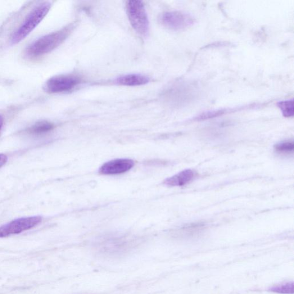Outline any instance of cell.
<instances>
[{
	"instance_id": "6da1fadb",
	"label": "cell",
	"mask_w": 294,
	"mask_h": 294,
	"mask_svg": "<svg viewBox=\"0 0 294 294\" xmlns=\"http://www.w3.org/2000/svg\"><path fill=\"white\" fill-rule=\"evenodd\" d=\"M75 23H72L54 33L35 40L26 48L25 55L30 58H38L51 52L60 46L74 30Z\"/></svg>"
},
{
	"instance_id": "7a4b0ae2",
	"label": "cell",
	"mask_w": 294,
	"mask_h": 294,
	"mask_svg": "<svg viewBox=\"0 0 294 294\" xmlns=\"http://www.w3.org/2000/svg\"><path fill=\"white\" fill-rule=\"evenodd\" d=\"M51 8V3L46 2L34 8L11 36V44L15 45L24 40L44 19Z\"/></svg>"
},
{
	"instance_id": "3957f363",
	"label": "cell",
	"mask_w": 294,
	"mask_h": 294,
	"mask_svg": "<svg viewBox=\"0 0 294 294\" xmlns=\"http://www.w3.org/2000/svg\"><path fill=\"white\" fill-rule=\"evenodd\" d=\"M126 11L131 25L136 33L142 37L146 36L149 30V21L146 8L141 1L126 2Z\"/></svg>"
},
{
	"instance_id": "277c9868",
	"label": "cell",
	"mask_w": 294,
	"mask_h": 294,
	"mask_svg": "<svg viewBox=\"0 0 294 294\" xmlns=\"http://www.w3.org/2000/svg\"><path fill=\"white\" fill-rule=\"evenodd\" d=\"M160 21L166 28L178 31L190 28L195 23L196 19L189 12L174 11L163 13Z\"/></svg>"
},
{
	"instance_id": "5b68a950",
	"label": "cell",
	"mask_w": 294,
	"mask_h": 294,
	"mask_svg": "<svg viewBox=\"0 0 294 294\" xmlns=\"http://www.w3.org/2000/svg\"><path fill=\"white\" fill-rule=\"evenodd\" d=\"M42 220L40 216L23 217L17 219L0 227V238L21 233L38 225Z\"/></svg>"
},
{
	"instance_id": "8992f818",
	"label": "cell",
	"mask_w": 294,
	"mask_h": 294,
	"mask_svg": "<svg viewBox=\"0 0 294 294\" xmlns=\"http://www.w3.org/2000/svg\"><path fill=\"white\" fill-rule=\"evenodd\" d=\"M81 82L80 78L74 75H60L53 76L45 84V91L49 93L69 92Z\"/></svg>"
},
{
	"instance_id": "52a82bcc",
	"label": "cell",
	"mask_w": 294,
	"mask_h": 294,
	"mask_svg": "<svg viewBox=\"0 0 294 294\" xmlns=\"http://www.w3.org/2000/svg\"><path fill=\"white\" fill-rule=\"evenodd\" d=\"M135 165L133 161L128 159H118L111 161L103 164L99 173L103 175H116L128 172Z\"/></svg>"
},
{
	"instance_id": "ba28073f",
	"label": "cell",
	"mask_w": 294,
	"mask_h": 294,
	"mask_svg": "<svg viewBox=\"0 0 294 294\" xmlns=\"http://www.w3.org/2000/svg\"><path fill=\"white\" fill-rule=\"evenodd\" d=\"M186 88L183 85H174L166 90L163 97L171 105H179L180 102L186 101V93L191 92L189 90L186 91Z\"/></svg>"
},
{
	"instance_id": "9c48e42d",
	"label": "cell",
	"mask_w": 294,
	"mask_h": 294,
	"mask_svg": "<svg viewBox=\"0 0 294 294\" xmlns=\"http://www.w3.org/2000/svg\"><path fill=\"white\" fill-rule=\"evenodd\" d=\"M196 173L191 169L180 172L171 177L166 179L164 184L170 187L183 186L192 182L196 178Z\"/></svg>"
},
{
	"instance_id": "30bf717a",
	"label": "cell",
	"mask_w": 294,
	"mask_h": 294,
	"mask_svg": "<svg viewBox=\"0 0 294 294\" xmlns=\"http://www.w3.org/2000/svg\"><path fill=\"white\" fill-rule=\"evenodd\" d=\"M150 79L146 75L139 74H130L122 75L116 79V84L126 87H138L150 82Z\"/></svg>"
},
{
	"instance_id": "8fae6325",
	"label": "cell",
	"mask_w": 294,
	"mask_h": 294,
	"mask_svg": "<svg viewBox=\"0 0 294 294\" xmlns=\"http://www.w3.org/2000/svg\"><path fill=\"white\" fill-rule=\"evenodd\" d=\"M54 128V125L48 121H43L36 123L27 130L31 135L40 136L50 132Z\"/></svg>"
},
{
	"instance_id": "7c38bea8",
	"label": "cell",
	"mask_w": 294,
	"mask_h": 294,
	"mask_svg": "<svg viewBox=\"0 0 294 294\" xmlns=\"http://www.w3.org/2000/svg\"><path fill=\"white\" fill-rule=\"evenodd\" d=\"M277 106L281 111L282 115L285 117H291L293 116V99L279 101Z\"/></svg>"
},
{
	"instance_id": "4fadbf2b",
	"label": "cell",
	"mask_w": 294,
	"mask_h": 294,
	"mask_svg": "<svg viewBox=\"0 0 294 294\" xmlns=\"http://www.w3.org/2000/svg\"><path fill=\"white\" fill-rule=\"evenodd\" d=\"M274 149L276 152L279 153H291L293 152L294 143L293 141H287L275 144Z\"/></svg>"
},
{
	"instance_id": "5bb4252c",
	"label": "cell",
	"mask_w": 294,
	"mask_h": 294,
	"mask_svg": "<svg viewBox=\"0 0 294 294\" xmlns=\"http://www.w3.org/2000/svg\"><path fill=\"white\" fill-rule=\"evenodd\" d=\"M204 228V225L201 223L193 224L181 229V232L184 233V236H191L200 232Z\"/></svg>"
},
{
	"instance_id": "9a60e30c",
	"label": "cell",
	"mask_w": 294,
	"mask_h": 294,
	"mask_svg": "<svg viewBox=\"0 0 294 294\" xmlns=\"http://www.w3.org/2000/svg\"><path fill=\"white\" fill-rule=\"evenodd\" d=\"M275 292L280 293H293V284H288L286 285H283L282 286L274 288L273 289Z\"/></svg>"
},
{
	"instance_id": "2e32d148",
	"label": "cell",
	"mask_w": 294,
	"mask_h": 294,
	"mask_svg": "<svg viewBox=\"0 0 294 294\" xmlns=\"http://www.w3.org/2000/svg\"><path fill=\"white\" fill-rule=\"evenodd\" d=\"M8 161V157L5 154L0 153V168L6 164Z\"/></svg>"
},
{
	"instance_id": "e0dca14e",
	"label": "cell",
	"mask_w": 294,
	"mask_h": 294,
	"mask_svg": "<svg viewBox=\"0 0 294 294\" xmlns=\"http://www.w3.org/2000/svg\"><path fill=\"white\" fill-rule=\"evenodd\" d=\"M4 124V119L2 116L0 115V130L2 129Z\"/></svg>"
}]
</instances>
